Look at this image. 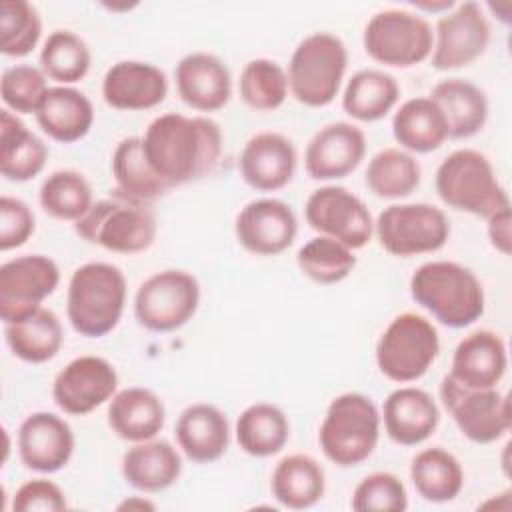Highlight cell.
<instances>
[{
	"mask_svg": "<svg viewBox=\"0 0 512 512\" xmlns=\"http://www.w3.org/2000/svg\"><path fill=\"white\" fill-rule=\"evenodd\" d=\"M374 234L388 254L410 258L444 248L450 222L442 208L426 202L392 204L378 214Z\"/></svg>",
	"mask_w": 512,
	"mask_h": 512,
	"instance_id": "10",
	"label": "cell"
},
{
	"mask_svg": "<svg viewBox=\"0 0 512 512\" xmlns=\"http://www.w3.org/2000/svg\"><path fill=\"white\" fill-rule=\"evenodd\" d=\"M234 434L242 452L254 458H268L286 446L290 422L280 406L256 402L240 412Z\"/></svg>",
	"mask_w": 512,
	"mask_h": 512,
	"instance_id": "34",
	"label": "cell"
},
{
	"mask_svg": "<svg viewBox=\"0 0 512 512\" xmlns=\"http://www.w3.org/2000/svg\"><path fill=\"white\" fill-rule=\"evenodd\" d=\"M296 148L280 132H258L238 158L240 178L258 192H276L288 186L296 172Z\"/></svg>",
	"mask_w": 512,
	"mask_h": 512,
	"instance_id": "20",
	"label": "cell"
},
{
	"mask_svg": "<svg viewBox=\"0 0 512 512\" xmlns=\"http://www.w3.org/2000/svg\"><path fill=\"white\" fill-rule=\"evenodd\" d=\"M118 392V372L102 356L84 354L70 360L52 380L56 406L70 416H86Z\"/></svg>",
	"mask_w": 512,
	"mask_h": 512,
	"instance_id": "16",
	"label": "cell"
},
{
	"mask_svg": "<svg viewBox=\"0 0 512 512\" xmlns=\"http://www.w3.org/2000/svg\"><path fill=\"white\" fill-rule=\"evenodd\" d=\"M92 64L88 44L72 30H54L42 44L40 68L60 86L80 82Z\"/></svg>",
	"mask_w": 512,
	"mask_h": 512,
	"instance_id": "40",
	"label": "cell"
},
{
	"mask_svg": "<svg viewBox=\"0 0 512 512\" xmlns=\"http://www.w3.org/2000/svg\"><path fill=\"white\" fill-rule=\"evenodd\" d=\"M414 6H416V10L442 12V10H450V8H454V2H450V0H444V2H438V4H434V2H416Z\"/></svg>",
	"mask_w": 512,
	"mask_h": 512,
	"instance_id": "50",
	"label": "cell"
},
{
	"mask_svg": "<svg viewBox=\"0 0 512 512\" xmlns=\"http://www.w3.org/2000/svg\"><path fill=\"white\" fill-rule=\"evenodd\" d=\"M176 444L196 464H210L222 458L230 444L226 414L208 402L186 406L174 424Z\"/></svg>",
	"mask_w": 512,
	"mask_h": 512,
	"instance_id": "24",
	"label": "cell"
},
{
	"mask_svg": "<svg viewBox=\"0 0 512 512\" xmlns=\"http://www.w3.org/2000/svg\"><path fill=\"white\" fill-rule=\"evenodd\" d=\"M180 474L182 456L168 440L136 442L122 456V476L140 492H162L176 484Z\"/></svg>",
	"mask_w": 512,
	"mask_h": 512,
	"instance_id": "27",
	"label": "cell"
},
{
	"mask_svg": "<svg viewBox=\"0 0 512 512\" xmlns=\"http://www.w3.org/2000/svg\"><path fill=\"white\" fill-rule=\"evenodd\" d=\"M434 186L438 198L458 212L490 218L510 208L508 194L490 160L472 148L450 152L436 168Z\"/></svg>",
	"mask_w": 512,
	"mask_h": 512,
	"instance_id": "4",
	"label": "cell"
},
{
	"mask_svg": "<svg viewBox=\"0 0 512 512\" xmlns=\"http://www.w3.org/2000/svg\"><path fill=\"white\" fill-rule=\"evenodd\" d=\"M40 130L60 144L82 140L94 124V106L90 98L72 86H54L34 114Z\"/></svg>",
	"mask_w": 512,
	"mask_h": 512,
	"instance_id": "28",
	"label": "cell"
},
{
	"mask_svg": "<svg viewBox=\"0 0 512 512\" xmlns=\"http://www.w3.org/2000/svg\"><path fill=\"white\" fill-rule=\"evenodd\" d=\"M350 506L356 512H404L408 508V492L396 474L372 472L356 484Z\"/></svg>",
	"mask_w": 512,
	"mask_h": 512,
	"instance_id": "45",
	"label": "cell"
},
{
	"mask_svg": "<svg viewBox=\"0 0 512 512\" xmlns=\"http://www.w3.org/2000/svg\"><path fill=\"white\" fill-rule=\"evenodd\" d=\"M36 218L32 208L14 196L0 198V250L8 252L24 246L34 234Z\"/></svg>",
	"mask_w": 512,
	"mask_h": 512,
	"instance_id": "46",
	"label": "cell"
},
{
	"mask_svg": "<svg viewBox=\"0 0 512 512\" xmlns=\"http://www.w3.org/2000/svg\"><path fill=\"white\" fill-rule=\"evenodd\" d=\"M144 156L168 186H182L210 174L222 154V130L208 116L166 112L156 116L142 136Z\"/></svg>",
	"mask_w": 512,
	"mask_h": 512,
	"instance_id": "1",
	"label": "cell"
},
{
	"mask_svg": "<svg viewBox=\"0 0 512 512\" xmlns=\"http://www.w3.org/2000/svg\"><path fill=\"white\" fill-rule=\"evenodd\" d=\"M392 136L402 150L428 154L446 142L448 128L438 104L430 96H416L402 102L394 112Z\"/></svg>",
	"mask_w": 512,
	"mask_h": 512,
	"instance_id": "31",
	"label": "cell"
},
{
	"mask_svg": "<svg viewBox=\"0 0 512 512\" xmlns=\"http://www.w3.org/2000/svg\"><path fill=\"white\" fill-rule=\"evenodd\" d=\"M420 176L418 160L410 152L390 146L370 158L364 182L374 196L396 200L410 196L418 188Z\"/></svg>",
	"mask_w": 512,
	"mask_h": 512,
	"instance_id": "38",
	"label": "cell"
},
{
	"mask_svg": "<svg viewBox=\"0 0 512 512\" xmlns=\"http://www.w3.org/2000/svg\"><path fill=\"white\" fill-rule=\"evenodd\" d=\"M430 98L444 114L448 138H470L478 134L488 120L486 94L470 80H442L432 88Z\"/></svg>",
	"mask_w": 512,
	"mask_h": 512,
	"instance_id": "32",
	"label": "cell"
},
{
	"mask_svg": "<svg viewBox=\"0 0 512 512\" xmlns=\"http://www.w3.org/2000/svg\"><path fill=\"white\" fill-rule=\"evenodd\" d=\"M440 400L460 434L474 444H492L510 430V400L496 388H466L446 374Z\"/></svg>",
	"mask_w": 512,
	"mask_h": 512,
	"instance_id": "12",
	"label": "cell"
},
{
	"mask_svg": "<svg viewBox=\"0 0 512 512\" xmlns=\"http://www.w3.org/2000/svg\"><path fill=\"white\" fill-rule=\"evenodd\" d=\"M66 494L64 490L46 478H34L24 482L12 496V510L14 512H60L66 510Z\"/></svg>",
	"mask_w": 512,
	"mask_h": 512,
	"instance_id": "47",
	"label": "cell"
},
{
	"mask_svg": "<svg viewBox=\"0 0 512 512\" xmlns=\"http://www.w3.org/2000/svg\"><path fill=\"white\" fill-rule=\"evenodd\" d=\"M380 426V412L370 396L344 392L326 408L318 430L320 450L340 468L358 466L376 450Z\"/></svg>",
	"mask_w": 512,
	"mask_h": 512,
	"instance_id": "5",
	"label": "cell"
},
{
	"mask_svg": "<svg viewBox=\"0 0 512 512\" xmlns=\"http://www.w3.org/2000/svg\"><path fill=\"white\" fill-rule=\"evenodd\" d=\"M490 22L478 2L454 4L434 30L432 66L436 70H456L478 60L490 44Z\"/></svg>",
	"mask_w": 512,
	"mask_h": 512,
	"instance_id": "15",
	"label": "cell"
},
{
	"mask_svg": "<svg viewBox=\"0 0 512 512\" xmlns=\"http://www.w3.org/2000/svg\"><path fill=\"white\" fill-rule=\"evenodd\" d=\"M380 420L392 442L400 446H418L436 432L440 410L426 390L400 386L386 396Z\"/></svg>",
	"mask_w": 512,
	"mask_h": 512,
	"instance_id": "23",
	"label": "cell"
},
{
	"mask_svg": "<svg viewBox=\"0 0 512 512\" xmlns=\"http://www.w3.org/2000/svg\"><path fill=\"white\" fill-rule=\"evenodd\" d=\"M4 338L10 352L22 362L44 364L60 352L64 330L56 312L42 306L18 322L4 324Z\"/></svg>",
	"mask_w": 512,
	"mask_h": 512,
	"instance_id": "33",
	"label": "cell"
},
{
	"mask_svg": "<svg viewBox=\"0 0 512 512\" xmlns=\"http://www.w3.org/2000/svg\"><path fill=\"white\" fill-rule=\"evenodd\" d=\"M400 86L384 70L364 68L352 74L342 92L344 112L358 122L382 120L398 102Z\"/></svg>",
	"mask_w": 512,
	"mask_h": 512,
	"instance_id": "35",
	"label": "cell"
},
{
	"mask_svg": "<svg viewBox=\"0 0 512 512\" xmlns=\"http://www.w3.org/2000/svg\"><path fill=\"white\" fill-rule=\"evenodd\" d=\"M238 92L242 102L256 112L278 110L290 92L286 70L270 58H254L240 72Z\"/></svg>",
	"mask_w": 512,
	"mask_h": 512,
	"instance_id": "42",
	"label": "cell"
},
{
	"mask_svg": "<svg viewBox=\"0 0 512 512\" xmlns=\"http://www.w3.org/2000/svg\"><path fill=\"white\" fill-rule=\"evenodd\" d=\"M112 176L120 194L146 204L170 190L150 168L140 136H128L116 144L112 152Z\"/></svg>",
	"mask_w": 512,
	"mask_h": 512,
	"instance_id": "37",
	"label": "cell"
},
{
	"mask_svg": "<svg viewBox=\"0 0 512 512\" xmlns=\"http://www.w3.org/2000/svg\"><path fill=\"white\" fill-rule=\"evenodd\" d=\"M48 160V146L18 118L4 108L0 112V172L10 182L36 178Z\"/></svg>",
	"mask_w": 512,
	"mask_h": 512,
	"instance_id": "29",
	"label": "cell"
},
{
	"mask_svg": "<svg viewBox=\"0 0 512 512\" xmlns=\"http://www.w3.org/2000/svg\"><path fill=\"white\" fill-rule=\"evenodd\" d=\"M366 154V136L352 122H330L308 142L304 168L312 180L328 182L352 174Z\"/></svg>",
	"mask_w": 512,
	"mask_h": 512,
	"instance_id": "19",
	"label": "cell"
},
{
	"mask_svg": "<svg viewBox=\"0 0 512 512\" xmlns=\"http://www.w3.org/2000/svg\"><path fill=\"white\" fill-rule=\"evenodd\" d=\"M488 220V240L494 250L508 256L512 252V216L510 208L492 214Z\"/></svg>",
	"mask_w": 512,
	"mask_h": 512,
	"instance_id": "48",
	"label": "cell"
},
{
	"mask_svg": "<svg viewBox=\"0 0 512 512\" xmlns=\"http://www.w3.org/2000/svg\"><path fill=\"white\" fill-rule=\"evenodd\" d=\"M74 230L84 242L108 252L138 254L154 244L156 216L146 202L114 190L110 198L94 202L90 210L74 222Z\"/></svg>",
	"mask_w": 512,
	"mask_h": 512,
	"instance_id": "6",
	"label": "cell"
},
{
	"mask_svg": "<svg viewBox=\"0 0 512 512\" xmlns=\"http://www.w3.org/2000/svg\"><path fill=\"white\" fill-rule=\"evenodd\" d=\"M300 272L316 284H338L356 268L354 250L328 236H314L296 254Z\"/></svg>",
	"mask_w": 512,
	"mask_h": 512,
	"instance_id": "41",
	"label": "cell"
},
{
	"mask_svg": "<svg viewBox=\"0 0 512 512\" xmlns=\"http://www.w3.org/2000/svg\"><path fill=\"white\" fill-rule=\"evenodd\" d=\"M200 304L198 280L178 268L148 276L134 294V318L150 332H174L188 324Z\"/></svg>",
	"mask_w": 512,
	"mask_h": 512,
	"instance_id": "11",
	"label": "cell"
},
{
	"mask_svg": "<svg viewBox=\"0 0 512 512\" xmlns=\"http://www.w3.org/2000/svg\"><path fill=\"white\" fill-rule=\"evenodd\" d=\"M362 44L366 54L378 64L410 68L430 58L434 32L428 20L418 12L386 8L368 20Z\"/></svg>",
	"mask_w": 512,
	"mask_h": 512,
	"instance_id": "9",
	"label": "cell"
},
{
	"mask_svg": "<svg viewBox=\"0 0 512 512\" xmlns=\"http://www.w3.org/2000/svg\"><path fill=\"white\" fill-rule=\"evenodd\" d=\"M48 76L42 68L30 64H14L4 68L0 80V96L4 106L14 114H36L44 102Z\"/></svg>",
	"mask_w": 512,
	"mask_h": 512,
	"instance_id": "44",
	"label": "cell"
},
{
	"mask_svg": "<svg viewBox=\"0 0 512 512\" xmlns=\"http://www.w3.org/2000/svg\"><path fill=\"white\" fill-rule=\"evenodd\" d=\"M508 368L504 340L492 330L464 336L452 354L450 376L466 388H496Z\"/></svg>",
	"mask_w": 512,
	"mask_h": 512,
	"instance_id": "25",
	"label": "cell"
},
{
	"mask_svg": "<svg viewBox=\"0 0 512 512\" xmlns=\"http://www.w3.org/2000/svg\"><path fill=\"white\" fill-rule=\"evenodd\" d=\"M166 408L162 398L144 386L118 390L108 404V426L126 442H144L156 438L164 428Z\"/></svg>",
	"mask_w": 512,
	"mask_h": 512,
	"instance_id": "26",
	"label": "cell"
},
{
	"mask_svg": "<svg viewBox=\"0 0 512 512\" xmlns=\"http://www.w3.org/2000/svg\"><path fill=\"white\" fill-rule=\"evenodd\" d=\"M410 296L448 328L474 324L486 306V296L478 276L452 260H432L420 264L410 276Z\"/></svg>",
	"mask_w": 512,
	"mask_h": 512,
	"instance_id": "2",
	"label": "cell"
},
{
	"mask_svg": "<svg viewBox=\"0 0 512 512\" xmlns=\"http://www.w3.org/2000/svg\"><path fill=\"white\" fill-rule=\"evenodd\" d=\"M348 50L332 32H314L298 42L288 62V88L308 108H324L340 92Z\"/></svg>",
	"mask_w": 512,
	"mask_h": 512,
	"instance_id": "7",
	"label": "cell"
},
{
	"mask_svg": "<svg viewBox=\"0 0 512 512\" xmlns=\"http://www.w3.org/2000/svg\"><path fill=\"white\" fill-rule=\"evenodd\" d=\"M440 354L436 326L422 314L402 312L380 334L376 342V366L392 382L408 384L420 380Z\"/></svg>",
	"mask_w": 512,
	"mask_h": 512,
	"instance_id": "8",
	"label": "cell"
},
{
	"mask_svg": "<svg viewBox=\"0 0 512 512\" xmlns=\"http://www.w3.org/2000/svg\"><path fill=\"white\" fill-rule=\"evenodd\" d=\"M16 446L26 468L40 474H54L70 462L76 438L62 416L54 412H32L18 428Z\"/></svg>",
	"mask_w": 512,
	"mask_h": 512,
	"instance_id": "18",
	"label": "cell"
},
{
	"mask_svg": "<svg viewBox=\"0 0 512 512\" xmlns=\"http://www.w3.org/2000/svg\"><path fill=\"white\" fill-rule=\"evenodd\" d=\"M38 202L48 216L76 222L94 204L92 186L86 176L76 170H56L40 184Z\"/></svg>",
	"mask_w": 512,
	"mask_h": 512,
	"instance_id": "39",
	"label": "cell"
},
{
	"mask_svg": "<svg viewBox=\"0 0 512 512\" xmlns=\"http://www.w3.org/2000/svg\"><path fill=\"white\" fill-rule=\"evenodd\" d=\"M42 18L26 0L0 4V52L10 58L28 56L40 42Z\"/></svg>",
	"mask_w": 512,
	"mask_h": 512,
	"instance_id": "43",
	"label": "cell"
},
{
	"mask_svg": "<svg viewBox=\"0 0 512 512\" xmlns=\"http://www.w3.org/2000/svg\"><path fill=\"white\" fill-rule=\"evenodd\" d=\"M126 276L108 262H86L78 266L66 290V316L74 332L86 338L110 334L126 306Z\"/></svg>",
	"mask_w": 512,
	"mask_h": 512,
	"instance_id": "3",
	"label": "cell"
},
{
	"mask_svg": "<svg viewBox=\"0 0 512 512\" xmlns=\"http://www.w3.org/2000/svg\"><path fill=\"white\" fill-rule=\"evenodd\" d=\"M304 218L312 230L342 242L350 250L364 248L374 234L368 206L344 186L316 188L304 204Z\"/></svg>",
	"mask_w": 512,
	"mask_h": 512,
	"instance_id": "13",
	"label": "cell"
},
{
	"mask_svg": "<svg viewBox=\"0 0 512 512\" xmlns=\"http://www.w3.org/2000/svg\"><path fill=\"white\" fill-rule=\"evenodd\" d=\"M166 94L168 78L150 62L120 60L102 78V98L114 110H150L162 104Z\"/></svg>",
	"mask_w": 512,
	"mask_h": 512,
	"instance_id": "21",
	"label": "cell"
},
{
	"mask_svg": "<svg viewBox=\"0 0 512 512\" xmlns=\"http://www.w3.org/2000/svg\"><path fill=\"white\" fill-rule=\"evenodd\" d=\"M234 234L244 250L256 256H276L294 244L298 220L284 200L256 198L240 208Z\"/></svg>",
	"mask_w": 512,
	"mask_h": 512,
	"instance_id": "17",
	"label": "cell"
},
{
	"mask_svg": "<svg viewBox=\"0 0 512 512\" xmlns=\"http://www.w3.org/2000/svg\"><path fill=\"white\" fill-rule=\"evenodd\" d=\"M154 508H156V506H154L150 500L142 498V496H130V498L122 500V502L116 506V510H154Z\"/></svg>",
	"mask_w": 512,
	"mask_h": 512,
	"instance_id": "49",
	"label": "cell"
},
{
	"mask_svg": "<svg viewBox=\"0 0 512 512\" xmlns=\"http://www.w3.org/2000/svg\"><path fill=\"white\" fill-rule=\"evenodd\" d=\"M410 480L420 498L442 504L454 500L462 492L464 470L452 452L442 446H432L420 450L412 458Z\"/></svg>",
	"mask_w": 512,
	"mask_h": 512,
	"instance_id": "36",
	"label": "cell"
},
{
	"mask_svg": "<svg viewBox=\"0 0 512 512\" xmlns=\"http://www.w3.org/2000/svg\"><path fill=\"white\" fill-rule=\"evenodd\" d=\"M180 100L198 112H216L232 96V76L228 66L210 52H190L174 68Z\"/></svg>",
	"mask_w": 512,
	"mask_h": 512,
	"instance_id": "22",
	"label": "cell"
},
{
	"mask_svg": "<svg viewBox=\"0 0 512 512\" xmlns=\"http://www.w3.org/2000/svg\"><path fill=\"white\" fill-rule=\"evenodd\" d=\"M326 490V474L310 454H288L272 470L270 492L290 510H306L318 504Z\"/></svg>",
	"mask_w": 512,
	"mask_h": 512,
	"instance_id": "30",
	"label": "cell"
},
{
	"mask_svg": "<svg viewBox=\"0 0 512 512\" xmlns=\"http://www.w3.org/2000/svg\"><path fill=\"white\" fill-rule=\"evenodd\" d=\"M60 284L58 264L44 254H24L0 266V318L18 322L42 308Z\"/></svg>",
	"mask_w": 512,
	"mask_h": 512,
	"instance_id": "14",
	"label": "cell"
}]
</instances>
